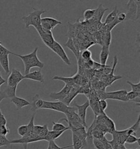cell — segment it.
I'll return each instance as SVG.
<instances>
[{"label":"cell","mask_w":140,"mask_h":149,"mask_svg":"<svg viewBox=\"0 0 140 149\" xmlns=\"http://www.w3.org/2000/svg\"><path fill=\"white\" fill-rule=\"evenodd\" d=\"M38 48L36 47L32 53L26 55H19L15 54V56L19 57L23 62L24 65V73L25 75L28 74L30 72L31 68L34 67L39 68V69L43 68L44 64L39 60L37 56V52Z\"/></svg>","instance_id":"obj_1"},{"label":"cell","mask_w":140,"mask_h":149,"mask_svg":"<svg viewBox=\"0 0 140 149\" xmlns=\"http://www.w3.org/2000/svg\"><path fill=\"white\" fill-rule=\"evenodd\" d=\"M65 131H66V130H64V131L60 132L49 131L47 135L44 138L45 140L47 141L48 142L50 141H52V140L54 141L57 139L59 137H60Z\"/></svg>","instance_id":"obj_22"},{"label":"cell","mask_w":140,"mask_h":149,"mask_svg":"<svg viewBox=\"0 0 140 149\" xmlns=\"http://www.w3.org/2000/svg\"><path fill=\"white\" fill-rule=\"evenodd\" d=\"M8 56L9 55H4L0 56V65L4 70L6 74H8L10 72Z\"/></svg>","instance_id":"obj_20"},{"label":"cell","mask_w":140,"mask_h":149,"mask_svg":"<svg viewBox=\"0 0 140 149\" xmlns=\"http://www.w3.org/2000/svg\"><path fill=\"white\" fill-rule=\"evenodd\" d=\"M54 80H61L64 81L65 85H67L71 87H76L77 86L76 84H75L74 77H69V78H66V77H61L58 76H54L52 78Z\"/></svg>","instance_id":"obj_23"},{"label":"cell","mask_w":140,"mask_h":149,"mask_svg":"<svg viewBox=\"0 0 140 149\" xmlns=\"http://www.w3.org/2000/svg\"><path fill=\"white\" fill-rule=\"evenodd\" d=\"M10 102H12L16 106L18 109H21L26 106L31 105V103L29 101H27L24 98L19 97L17 96L10 99Z\"/></svg>","instance_id":"obj_16"},{"label":"cell","mask_w":140,"mask_h":149,"mask_svg":"<svg viewBox=\"0 0 140 149\" xmlns=\"http://www.w3.org/2000/svg\"><path fill=\"white\" fill-rule=\"evenodd\" d=\"M42 28L46 31H52L59 25H61L62 22L54 18L51 17H45L41 19Z\"/></svg>","instance_id":"obj_10"},{"label":"cell","mask_w":140,"mask_h":149,"mask_svg":"<svg viewBox=\"0 0 140 149\" xmlns=\"http://www.w3.org/2000/svg\"><path fill=\"white\" fill-rule=\"evenodd\" d=\"M50 49H51L53 52L57 55L66 65L67 66H70L71 65L70 58L68 57L64 49L63 48L61 44L56 40L54 42L52 46L50 48Z\"/></svg>","instance_id":"obj_6"},{"label":"cell","mask_w":140,"mask_h":149,"mask_svg":"<svg viewBox=\"0 0 140 149\" xmlns=\"http://www.w3.org/2000/svg\"><path fill=\"white\" fill-rule=\"evenodd\" d=\"M69 130H70V128L68 126L66 127L62 123L52 122V131H53L60 132L64 130L67 131Z\"/></svg>","instance_id":"obj_25"},{"label":"cell","mask_w":140,"mask_h":149,"mask_svg":"<svg viewBox=\"0 0 140 149\" xmlns=\"http://www.w3.org/2000/svg\"><path fill=\"white\" fill-rule=\"evenodd\" d=\"M6 80H5L4 78H2V75H1V71H0V88L1 86L4 84L6 83ZM1 92V91L0 90V92Z\"/></svg>","instance_id":"obj_42"},{"label":"cell","mask_w":140,"mask_h":149,"mask_svg":"<svg viewBox=\"0 0 140 149\" xmlns=\"http://www.w3.org/2000/svg\"><path fill=\"white\" fill-rule=\"evenodd\" d=\"M18 133L20 136L23 137L26 135L27 132V125H21L18 128Z\"/></svg>","instance_id":"obj_32"},{"label":"cell","mask_w":140,"mask_h":149,"mask_svg":"<svg viewBox=\"0 0 140 149\" xmlns=\"http://www.w3.org/2000/svg\"><path fill=\"white\" fill-rule=\"evenodd\" d=\"M98 106H99V109L100 110L101 113H102L105 112V110L107 109L108 104L106 100H100L98 101Z\"/></svg>","instance_id":"obj_34"},{"label":"cell","mask_w":140,"mask_h":149,"mask_svg":"<svg viewBox=\"0 0 140 149\" xmlns=\"http://www.w3.org/2000/svg\"><path fill=\"white\" fill-rule=\"evenodd\" d=\"M72 148L74 149H81L84 148L82 141L74 133H72Z\"/></svg>","instance_id":"obj_24"},{"label":"cell","mask_w":140,"mask_h":149,"mask_svg":"<svg viewBox=\"0 0 140 149\" xmlns=\"http://www.w3.org/2000/svg\"><path fill=\"white\" fill-rule=\"evenodd\" d=\"M9 130L8 128L7 127V125L0 126V135L6 136L9 133Z\"/></svg>","instance_id":"obj_39"},{"label":"cell","mask_w":140,"mask_h":149,"mask_svg":"<svg viewBox=\"0 0 140 149\" xmlns=\"http://www.w3.org/2000/svg\"><path fill=\"white\" fill-rule=\"evenodd\" d=\"M71 107H68L64 103L60 101L57 102H50V101H44L43 104L41 109H49L54 110L58 112L66 114L71 109Z\"/></svg>","instance_id":"obj_5"},{"label":"cell","mask_w":140,"mask_h":149,"mask_svg":"<svg viewBox=\"0 0 140 149\" xmlns=\"http://www.w3.org/2000/svg\"><path fill=\"white\" fill-rule=\"evenodd\" d=\"M117 19L118 22L120 23H121V22L125 20V19H126V14L125 13H121L118 14Z\"/></svg>","instance_id":"obj_41"},{"label":"cell","mask_w":140,"mask_h":149,"mask_svg":"<svg viewBox=\"0 0 140 149\" xmlns=\"http://www.w3.org/2000/svg\"><path fill=\"white\" fill-rule=\"evenodd\" d=\"M74 105L76 107V109L77 110V114L81 121H82L84 126L88 129L87 122H86V116H87V110L89 107L90 106L89 101L87 100L82 105H78L76 103H74Z\"/></svg>","instance_id":"obj_9"},{"label":"cell","mask_w":140,"mask_h":149,"mask_svg":"<svg viewBox=\"0 0 140 149\" xmlns=\"http://www.w3.org/2000/svg\"><path fill=\"white\" fill-rule=\"evenodd\" d=\"M43 104V100L39 97L38 95H36L33 97L32 103H31V105H32L31 110L32 111H36L37 110L41 109Z\"/></svg>","instance_id":"obj_18"},{"label":"cell","mask_w":140,"mask_h":149,"mask_svg":"<svg viewBox=\"0 0 140 149\" xmlns=\"http://www.w3.org/2000/svg\"><path fill=\"white\" fill-rule=\"evenodd\" d=\"M135 143H137L139 146H140V138H137L135 135H129L127 137L125 141V143L129 144H132Z\"/></svg>","instance_id":"obj_28"},{"label":"cell","mask_w":140,"mask_h":149,"mask_svg":"<svg viewBox=\"0 0 140 149\" xmlns=\"http://www.w3.org/2000/svg\"><path fill=\"white\" fill-rule=\"evenodd\" d=\"M17 88V86L11 87L7 85V86L4 89V91H1L2 94L4 96V98H7L12 99L13 97L16 96Z\"/></svg>","instance_id":"obj_19"},{"label":"cell","mask_w":140,"mask_h":149,"mask_svg":"<svg viewBox=\"0 0 140 149\" xmlns=\"http://www.w3.org/2000/svg\"><path fill=\"white\" fill-rule=\"evenodd\" d=\"M4 97L2 94V92H0V102L4 99Z\"/></svg>","instance_id":"obj_43"},{"label":"cell","mask_w":140,"mask_h":149,"mask_svg":"<svg viewBox=\"0 0 140 149\" xmlns=\"http://www.w3.org/2000/svg\"><path fill=\"white\" fill-rule=\"evenodd\" d=\"M7 123V121L5 118L4 115L2 114V111L0 108V126H2V125L6 126Z\"/></svg>","instance_id":"obj_40"},{"label":"cell","mask_w":140,"mask_h":149,"mask_svg":"<svg viewBox=\"0 0 140 149\" xmlns=\"http://www.w3.org/2000/svg\"><path fill=\"white\" fill-rule=\"evenodd\" d=\"M23 79H24V75L22 74L20 71L13 68L7 79V85L11 87L17 86Z\"/></svg>","instance_id":"obj_7"},{"label":"cell","mask_w":140,"mask_h":149,"mask_svg":"<svg viewBox=\"0 0 140 149\" xmlns=\"http://www.w3.org/2000/svg\"><path fill=\"white\" fill-rule=\"evenodd\" d=\"M127 92L125 90H120L112 92H101L97 95L99 100H114L122 102H128L127 98Z\"/></svg>","instance_id":"obj_4"},{"label":"cell","mask_w":140,"mask_h":149,"mask_svg":"<svg viewBox=\"0 0 140 149\" xmlns=\"http://www.w3.org/2000/svg\"><path fill=\"white\" fill-rule=\"evenodd\" d=\"M10 144V141L6 136L0 135V148L2 146H9Z\"/></svg>","instance_id":"obj_35"},{"label":"cell","mask_w":140,"mask_h":149,"mask_svg":"<svg viewBox=\"0 0 140 149\" xmlns=\"http://www.w3.org/2000/svg\"><path fill=\"white\" fill-rule=\"evenodd\" d=\"M80 56L84 61H87L88 60L92 59V53L89 49H85L81 53Z\"/></svg>","instance_id":"obj_30"},{"label":"cell","mask_w":140,"mask_h":149,"mask_svg":"<svg viewBox=\"0 0 140 149\" xmlns=\"http://www.w3.org/2000/svg\"><path fill=\"white\" fill-rule=\"evenodd\" d=\"M138 97H140V93L133 92L132 91L130 92H127V98L128 102L130 101H133Z\"/></svg>","instance_id":"obj_31"},{"label":"cell","mask_w":140,"mask_h":149,"mask_svg":"<svg viewBox=\"0 0 140 149\" xmlns=\"http://www.w3.org/2000/svg\"><path fill=\"white\" fill-rule=\"evenodd\" d=\"M34 120H35V115H34L31 117L29 123L27 125V134L24 136H30L32 134L34 133V127H35Z\"/></svg>","instance_id":"obj_26"},{"label":"cell","mask_w":140,"mask_h":149,"mask_svg":"<svg viewBox=\"0 0 140 149\" xmlns=\"http://www.w3.org/2000/svg\"></svg>","instance_id":"obj_44"},{"label":"cell","mask_w":140,"mask_h":149,"mask_svg":"<svg viewBox=\"0 0 140 149\" xmlns=\"http://www.w3.org/2000/svg\"><path fill=\"white\" fill-rule=\"evenodd\" d=\"M24 79H29L43 84L44 82V77L41 70H34L29 72L28 74L24 75Z\"/></svg>","instance_id":"obj_13"},{"label":"cell","mask_w":140,"mask_h":149,"mask_svg":"<svg viewBox=\"0 0 140 149\" xmlns=\"http://www.w3.org/2000/svg\"><path fill=\"white\" fill-rule=\"evenodd\" d=\"M9 54H12V55H13L15 56V54L10 52V50H9L8 49L6 48L5 47H4L2 45L1 42H0V56H3L4 55H9Z\"/></svg>","instance_id":"obj_33"},{"label":"cell","mask_w":140,"mask_h":149,"mask_svg":"<svg viewBox=\"0 0 140 149\" xmlns=\"http://www.w3.org/2000/svg\"><path fill=\"white\" fill-rule=\"evenodd\" d=\"M118 58L117 57V56H115L114 57L113 65V67L111 69V70L110 72L109 76H108V79H107V84H108V85L111 86L112 85V84L113 83L114 81L118 80V79H121L122 78V77L120 75L118 76H114L113 75L114 70L116 68V66H117V63H118Z\"/></svg>","instance_id":"obj_14"},{"label":"cell","mask_w":140,"mask_h":149,"mask_svg":"<svg viewBox=\"0 0 140 149\" xmlns=\"http://www.w3.org/2000/svg\"><path fill=\"white\" fill-rule=\"evenodd\" d=\"M65 45L74 53V56H76L78 61L80 58V53L76 47V45L74 43V40L71 37H69L67 42L65 44Z\"/></svg>","instance_id":"obj_17"},{"label":"cell","mask_w":140,"mask_h":149,"mask_svg":"<svg viewBox=\"0 0 140 149\" xmlns=\"http://www.w3.org/2000/svg\"><path fill=\"white\" fill-rule=\"evenodd\" d=\"M109 47L102 46L100 54V62L101 65L103 67H107L106 63L109 57Z\"/></svg>","instance_id":"obj_15"},{"label":"cell","mask_w":140,"mask_h":149,"mask_svg":"<svg viewBox=\"0 0 140 149\" xmlns=\"http://www.w3.org/2000/svg\"><path fill=\"white\" fill-rule=\"evenodd\" d=\"M127 83L129 84L131 86L132 91L137 92L140 93V82L139 81L137 84H133L129 81H127Z\"/></svg>","instance_id":"obj_36"},{"label":"cell","mask_w":140,"mask_h":149,"mask_svg":"<svg viewBox=\"0 0 140 149\" xmlns=\"http://www.w3.org/2000/svg\"><path fill=\"white\" fill-rule=\"evenodd\" d=\"M42 140H44V139L43 138H40L35 133H33L28 136H23L20 139L12 140L10 141V143L11 144H21L24 145L25 149H26L27 145L28 144L34 143L36 141H42Z\"/></svg>","instance_id":"obj_8"},{"label":"cell","mask_w":140,"mask_h":149,"mask_svg":"<svg viewBox=\"0 0 140 149\" xmlns=\"http://www.w3.org/2000/svg\"><path fill=\"white\" fill-rule=\"evenodd\" d=\"M48 132H49V130H48L47 125V124H46V125H44L43 126V127H42L41 131L40 133H39V134H38V136L40 137V138H43L44 140H45L44 138L47 135Z\"/></svg>","instance_id":"obj_38"},{"label":"cell","mask_w":140,"mask_h":149,"mask_svg":"<svg viewBox=\"0 0 140 149\" xmlns=\"http://www.w3.org/2000/svg\"><path fill=\"white\" fill-rule=\"evenodd\" d=\"M118 13H119V11L117 9V7L115 6L113 8V10L107 16V17L106 18L105 22L104 23V25L109 24L113 22L116 19V18H117Z\"/></svg>","instance_id":"obj_21"},{"label":"cell","mask_w":140,"mask_h":149,"mask_svg":"<svg viewBox=\"0 0 140 149\" xmlns=\"http://www.w3.org/2000/svg\"><path fill=\"white\" fill-rule=\"evenodd\" d=\"M96 9H88L84 12V18L86 21H89L93 18L95 14L96 13Z\"/></svg>","instance_id":"obj_27"},{"label":"cell","mask_w":140,"mask_h":149,"mask_svg":"<svg viewBox=\"0 0 140 149\" xmlns=\"http://www.w3.org/2000/svg\"><path fill=\"white\" fill-rule=\"evenodd\" d=\"M46 12L43 9H34V11L29 14L27 16H24L22 19L25 24V26L26 29L32 26L34 27L37 31L40 30L41 26V16L43 14Z\"/></svg>","instance_id":"obj_2"},{"label":"cell","mask_w":140,"mask_h":149,"mask_svg":"<svg viewBox=\"0 0 140 149\" xmlns=\"http://www.w3.org/2000/svg\"><path fill=\"white\" fill-rule=\"evenodd\" d=\"M72 145H69V146H66L64 147H60L55 143V141L52 140L49 141V144H48V148L47 149H65L69 148H72Z\"/></svg>","instance_id":"obj_29"},{"label":"cell","mask_w":140,"mask_h":149,"mask_svg":"<svg viewBox=\"0 0 140 149\" xmlns=\"http://www.w3.org/2000/svg\"><path fill=\"white\" fill-rule=\"evenodd\" d=\"M125 20L136 21L139 19L140 14V1L129 0L127 3Z\"/></svg>","instance_id":"obj_3"},{"label":"cell","mask_w":140,"mask_h":149,"mask_svg":"<svg viewBox=\"0 0 140 149\" xmlns=\"http://www.w3.org/2000/svg\"><path fill=\"white\" fill-rule=\"evenodd\" d=\"M92 143L96 149H105L104 145L101 140L92 138Z\"/></svg>","instance_id":"obj_37"},{"label":"cell","mask_w":140,"mask_h":149,"mask_svg":"<svg viewBox=\"0 0 140 149\" xmlns=\"http://www.w3.org/2000/svg\"><path fill=\"white\" fill-rule=\"evenodd\" d=\"M37 32L41 40H42L44 44L50 49L52 46L54 42L55 41L53 37L52 32L44 30L42 28H41L38 31H37Z\"/></svg>","instance_id":"obj_11"},{"label":"cell","mask_w":140,"mask_h":149,"mask_svg":"<svg viewBox=\"0 0 140 149\" xmlns=\"http://www.w3.org/2000/svg\"><path fill=\"white\" fill-rule=\"evenodd\" d=\"M72 87L67 85H65L64 88L58 92H52L49 94V97L53 100L60 101H62L65 97L70 93Z\"/></svg>","instance_id":"obj_12"}]
</instances>
